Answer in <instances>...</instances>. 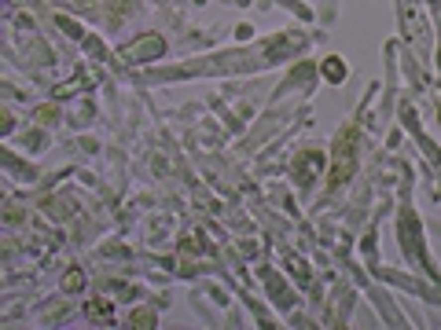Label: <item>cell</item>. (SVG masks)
<instances>
[{
  "label": "cell",
  "instance_id": "6da1fadb",
  "mask_svg": "<svg viewBox=\"0 0 441 330\" xmlns=\"http://www.w3.org/2000/svg\"><path fill=\"white\" fill-rule=\"evenodd\" d=\"M162 55V41H158V37H151V41H136L133 48H125V59H136V55Z\"/></svg>",
  "mask_w": 441,
  "mask_h": 330
},
{
  "label": "cell",
  "instance_id": "7a4b0ae2",
  "mask_svg": "<svg viewBox=\"0 0 441 330\" xmlns=\"http://www.w3.org/2000/svg\"><path fill=\"white\" fill-rule=\"evenodd\" d=\"M327 77H331V81H339V77H342V63H335V59L327 63Z\"/></svg>",
  "mask_w": 441,
  "mask_h": 330
},
{
  "label": "cell",
  "instance_id": "3957f363",
  "mask_svg": "<svg viewBox=\"0 0 441 330\" xmlns=\"http://www.w3.org/2000/svg\"><path fill=\"white\" fill-rule=\"evenodd\" d=\"M133 327H151V312H147V316H144V312H140V316L133 319Z\"/></svg>",
  "mask_w": 441,
  "mask_h": 330
}]
</instances>
